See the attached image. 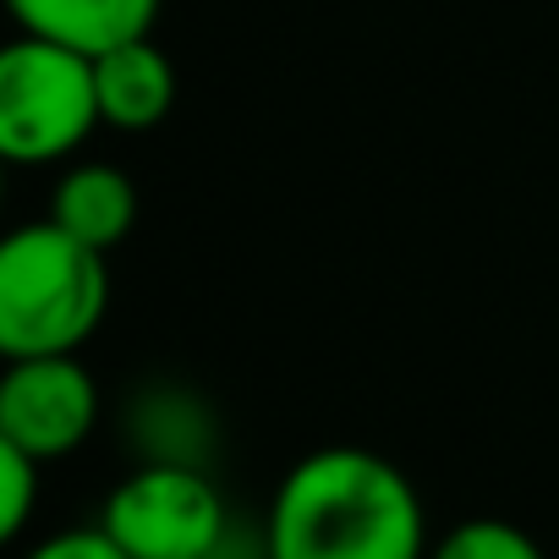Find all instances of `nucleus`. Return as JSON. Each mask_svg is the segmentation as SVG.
Instances as JSON below:
<instances>
[{
	"label": "nucleus",
	"mask_w": 559,
	"mask_h": 559,
	"mask_svg": "<svg viewBox=\"0 0 559 559\" xmlns=\"http://www.w3.org/2000/svg\"><path fill=\"white\" fill-rule=\"evenodd\" d=\"M428 515L412 477L357 444L302 455L263 521L269 559H428Z\"/></svg>",
	"instance_id": "obj_1"
},
{
	"label": "nucleus",
	"mask_w": 559,
	"mask_h": 559,
	"mask_svg": "<svg viewBox=\"0 0 559 559\" xmlns=\"http://www.w3.org/2000/svg\"><path fill=\"white\" fill-rule=\"evenodd\" d=\"M110 308L105 252L50 214L0 241V357L83 352Z\"/></svg>",
	"instance_id": "obj_2"
},
{
	"label": "nucleus",
	"mask_w": 559,
	"mask_h": 559,
	"mask_svg": "<svg viewBox=\"0 0 559 559\" xmlns=\"http://www.w3.org/2000/svg\"><path fill=\"white\" fill-rule=\"evenodd\" d=\"M94 127H105L94 56L34 34L0 50V154L12 165L72 159Z\"/></svg>",
	"instance_id": "obj_3"
},
{
	"label": "nucleus",
	"mask_w": 559,
	"mask_h": 559,
	"mask_svg": "<svg viewBox=\"0 0 559 559\" xmlns=\"http://www.w3.org/2000/svg\"><path fill=\"white\" fill-rule=\"evenodd\" d=\"M99 526L132 559H219L230 537V510L203 466L143 461L110 488Z\"/></svg>",
	"instance_id": "obj_4"
},
{
	"label": "nucleus",
	"mask_w": 559,
	"mask_h": 559,
	"mask_svg": "<svg viewBox=\"0 0 559 559\" xmlns=\"http://www.w3.org/2000/svg\"><path fill=\"white\" fill-rule=\"evenodd\" d=\"M94 423H99V384L78 362V352L7 357V373H0V444H17L50 466L83 450Z\"/></svg>",
	"instance_id": "obj_5"
},
{
	"label": "nucleus",
	"mask_w": 559,
	"mask_h": 559,
	"mask_svg": "<svg viewBox=\"0 0 559 559\" xmlns=\"http://www.w3.org/2000/svg\"><path fill=\"white\" fill-rule=\"evenodd\" d=\"M99 116L116 132H154L176 110V61L143 34L94 56Z\"/></svg>",
	"instance_id": "obj_6"
},
{
	"label": "nucleus",
	"mask_w": 559,
	"mask_h": 559,
	"mask_svg": "<svg viewBox=\"0 0 559 559\" xmlns=\"http://www.w3.org/2000/svg\"><path fill=\"white\" fill-rule=\"evenodd\" d=\"M7 12L34 39H56L83 56H105L154 28L159 0H7Z\"/></svg>",
	"instance_id": "obj_7"
},
{
	"label": "nucleus",
	"mask_w": 559,
	"mask_h": 559,
	"mask_svg": "<svg viewBox=\"0 0 559 559\" xmlns=\"http://www.w3.org/2000/svg\"><path fill=\"white\" fill-rule=\"evenodd\" d=\"M50 219L61 230H72L78 241L110 252L138 225V187H132V176L121 165H105V159L72 165L50 192Z\"/></svg>",
	"instance_id": "obj_8"
},
{
	"label": "nucleus",
	"mask_w": 559,
	"mask_h": 559,
	"mask_svg": "<svg viewBox=\"0 0 559 559\" xmlns=\"http://www.w3.org/2000/svg\"><path fill=\"white\" fill-rule=\"evenodd\" d=\"M428 559H548V554L526 526L499 521V515H472V521H455L428 548Z\"/></svg>",
	"instance_id": "obj_9"
},
{
	"label": "nucleus",
	"mask_w": 559,
	"mask_h": 559,
	"mask_svg": "<svg viewBox=\"0 0 559 559\" xmlns=\"http://www.w3.org/2000/svg\"><path fill=\"white\" fill-rule=\"evenodd\" d=\"M39 472H45V461H34L17 444H0V537H23V526L39 504Z\"/></svg>",
	"instance_id": "obj_10"
},
{
	"label": "nucleus",
	"mask_w": 559,
	"mask_h": 559,
	"mask_svg": "<svg viewBox=\"0 0 559 559\" xmlns=\"http://www.w3.org/2000/svg\"><path fill=\"white\" fill-rule=\"evenodd\" d=\"M23 559H132L105 526H72V532H56L45 543H34Z\"/></svg>",
	"instance_id": "obj_11"
},
{
	"label": "nucleus",
	"mask_w": 559,
	"mask_h": 559,
	"mask_svg": "<svg viewBox=\"0 0 559 559\" xmlns=\"http://www.w3.org/2000/svg\"><path fill=\"white\" fill-rule=\"evenodd\" d=\"M247 559H269V554H263V548H258V554H247Z\"/></svg>",
	"instance_id": "obj_12"
}]
</instances>
